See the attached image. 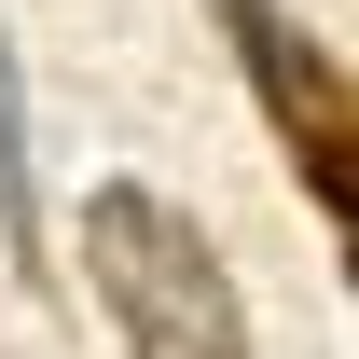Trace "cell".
Segmentation results:
<instances>
[{
    "mask_svg": "<svg viewBox=\"0 0 359 359\" xmlns=\"http://www.w3.org/2000/svg\"><path fill=\"white\" fill-rule=\"evenodd\" d=\"M83 276L111 304V332H125V359H249V304H235L208 222L166 208L152 180L83 194Z\"/></svg>",
    "mask_w": 359,
    "mask_h": 359,
    "instance_id": "obj_1",
    "label": "cell"
},
{
    "mask_svg": "<svg viewBox=\"0 0 359 359\" xmlns=\"http://www.w3.org/2000/svg\"><path fill=\"white\" fill-rule=\"evenodd\" d=\"M222 28H235V69H249V97H263V125L290 138V166H304L318 222L346 235V290H359V83L276 14V0H222Z\"/></svg>",
    "mask_w": 359,
    "mask_h": 359,
    "instance_id": "obj_2",
    "label": "cell"
},
{
    "mask_svg": "<svg viewBox=\"0 0 359 359\" xmlns=\"http://www.w3.org/2000/svg\"><path fill=\"white\" fill-rule=\"evenodd\" d=\"M0 235L42 276V194H28V83H14V28H0Z\"/></svg>",
    "mask_w": 359,
    "mask_h": 359,
    "instance_id": "obj_3",
    "label": "cell"
}]
</instances>
